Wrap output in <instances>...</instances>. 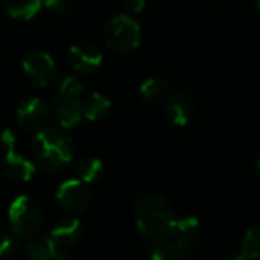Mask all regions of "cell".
Masks as SVG:
<instances>
[{"instance_id":"obj_1","label":"cell","mask_w":260,"mask_h":260,"mask_svg":"<svg viewBox=\"0 0 260 260\" xmlns=\"http://www.w3.org/2000/svg\"><path fill=\"white\" fill-rule=\"evenodd\" d=\"M32 155L35 165L47 174L64 171L73 158L70 137L55 126H47L35 133L32 140Z\"/></svg>"},{"instance_id":"obj_2","label":"cell","mask_w":260,"mask_h":260,"mask_svg":"<svg viewBox=\"0 0 260 260\" xmlns=\"http://www.w3.org/2000/svg\"><path fill=\"white\" fill-rule=\"evenodd\" d=\"M134 218L139 233L154 244L168 239L175 224L172 207L165 198L160 197L142 198L136 204Z\"/></svg>"},{"instance_id":"obj_3","label":"cell","mask_w":260,"mask_h":260,"mask_svg":"<svg viewBox=\"0 0 260 260\" xmlns=\"http://www.w3.org/2000/svg\"><path fill=\"white\" fill-rule=\"evenodd\" d=\"M8 221L11 232L18 239H27L34 236L43 222V210L40 203L29 195L17 197L9 206Z\"/></svg>"},{"instance_id":"obj_4","label":"cell","mask_w":260,"mask_h":260,"mask_svg":"<svg viewBox=\"0 0 260 260\" xmlns=\"http://www.w3.org/2000/svg\"><path fill=\"white\" fill-rule=\"evenodd\" d=\"M104 38L110 49L119 53H131L134 52L142 40L140 24L129 15L120 14L113 17L105 29Z\"/></svg>"},{"instance_id":"obj_5","label":"cell","mask_w":260,"mask_h":260,"mask_svg":"<svg viewBox=\"0 0 260 260\" xmlns=\"http://www.w3.org/2000/svg\"><path fill=\"white\" fill-rule=\"evenodd\" d=\"M0 146L3 149V171L5 174L18 183H26L35 172V165L24 154L18 151L17 137L14 131L3 129L0 134Z\"/></svg>"},{"instance_id":"obj_6","label":"cell","mask_w":260,"mask_h":260,"mask_svg":"<svg viewBox=\"0 0 260 260\" xmlns=\"http://www.w3.org/2000/svg\"><path fill=\"white\" fill-rule=\"evenodd\" d=\"M56 204L61 210L69 215H78L87 210L90 206L91 193L85 181L79 180H67L58 186L55 195Z\"/></svg>"},{"instance_id":"obj_7","label":"cell","mask_w":260,"mask_h":260,"mask_svg":"<svg viewBox=\"0 0 260 260\" xmlns=\"http://www.w3.org/2000/svg\"><path fill=\"white\" fill-rule=\"evenodd\" d=\"M23 72L30 84L47 87L56 78V66L53 58L44 50H32L23 59Z\"/></svg>"},{"instance_id":"obj_8","label":"cell","mask_w":260,"mask_h":260,"mask_svg":"<svg viewBox=\"0 0 260 260\" xmlns=\"http://www.w3.org/2000/svg\"><path fill=\"white\" fill-rule=\"evenodd\" d=\"M82 236V225L75 215L66 216L58 219L52 230H50V239L56 248L58 259H67L69 250L73 248Z\"/></svg>"},{"instance_id":"obj_9","label":"cell","mask_w":260,"mask_h":260,"mask_svg":"<svg viewBox=\"0 0 260 260\" xmlns=\"http://www.w3.org/2000/svg\"><path fill=\"white\" fill-rule=\"evenodd\" d=\"M50 114V108L40 98H27L20 102L17 108L18 125L30 133H38L44 128Z\"/></svg>"},{"instance_id":"obj_10","label":"cell","mask_w":260,"mask_h":260,"mask_svg":"<svg viewBox=\"0 0 260 260\" xmlns=\"http://www.w3.org/2000/svg\"><path fill=\"white\" fill-rule=\"evenodd\" d=\"M50 113L61 128H73L82 119V102L75 96L58 94L52 102Z\"/></svg>"},{"instance_id":"obj_11","label":"cell","mask_w":260,"mask_h":260,"mask_svg":"<svg viewBox=\"0 0 260 260\" xmlns=\"http://www.w3.org/2000/svg\"><path fill=\"white\" fill-rule=\"evenodd\" d=\"M165 107H166V114L169 120L177 126L187 125L195 111V104H193L192 96L183 90L171 91L168 98L165 99Z\"/></svg>"},{"instance_id":"obj_12","label":"cell","mask_w":260,"mask_h":260,"mask_svg":"<svg viewBox=\"0 0 260 260\" xmlns=\"http://www.w3.org/2000/svg\"><path fill=\"white\" fill-rule=\"evenodd\" d=\"M104 61L101 49L90 41H79L70 47V62L81 73H93Z\"/></svg>"},{"instance_id":"obj_13","label":"cell","mask_w":260,"mask_h":260,"mask_svg":"<svg viewBox=\"0 0 260 260\" xmlns=\"http://www.w3.org/2000/svg\"><path fill=\"white\" fill-rule=\"evenodd\" d=\"M169 238L175 239L181 245L192 250V247L200 238V221L193 216H184V218L175 219V224Z\"/></svg>"},{"instance_id":"obj_14","label":"cell","mask_w":260,"mask_h":260,"mask_svg":"<svg viewBox=\"0 0 260 260\" xmlns=\"http://www.w3.org/2000/svg\"><path fill=\"white\" fill-rule=\"evenodd\" d=\"M24 253L29 259L34 260L58 259V253L50 236H44V235L30 236L29 242L24 247Z\"/></svg>"},{"instance_id":"obj_15","label":"cell","mask_w":260,"mask_h":260,"mask_svg":"<svg viewBox=\"0 0 260 260\" xmlns=\"http://www.w3.org/2000/svg\"><path fill=\"white\" fill-rule=\"evenodd\" d=\"M43 6V0H3V8L12 20L34 18Z\"/></svg>"},{"instance_id":"obj_16","label":"cell","mask_w":260,"mask_h":260,"mask_svg":"<svg viewBox=\"0 0 260 260\" xmlns=\"http://www.w3.org/2000/svg\"><path fill=\"white\" fill-rule=\"evenodd\" d=\"M110 107H111V102L110 99L102 94V93H90L84 102H82V116L87 119V120H99L102 117H105L110 111Z\"/></svg>"},{"instance_id":"obj_17","label":"cell","mask_w":260,"mask_h":260,"mask_svg":"<svg viewBox=\"0 0 260 260\" xmlns=\"http://www.w3.org/2000/svg\"><path fill=\"white\" fill-rule=\"evenodd\" d=\"M190 253V248L181 245L172 238L155 242L151 256L155 260H183Z\"/></svg>"},{"instance_id":"obj_18","label":"cell","mask_w":260,"mask_h":260,"mask_svg":"<svg viewBox=\"0 0 260 260\" xmlns=\"http://www.w3.org/2000/svg\"><path fill=\"white\" fill-rule=\"evenodd\" d=\"M171 93L169 84L163 78H148L140 85V94L149 102H161Z\"/></svg>"},{"instance_id":"obj_19","label":"cell","mask_w":260,"mask_h":260,"mask_svg":"<svg viewBox=\"0 0 260 260\" xmlns=\"http://www.w3.org/2000/svg\"><path fill=\"white\" fill-rule=\"evenodd\" d=\"M260 257V225L250 229L241 244V251L236 259H257Z\"/></svg>"},{"instance_id":"obj_20","label":"cell","mask_w":260,"mask_h":260,"mask_svg":"<svg viewBox=\"0 0 260 260\" xmlns=\"http://www.w3.org/2000/svg\"><path fill=\"white\" fill-rule=\"evenodd\" d=\"M76 172L82 181L90 184V183H94L101 178V175L104 174V165L96 157H87V158L79 161Z\"/></svg>"},{"instance_id":"obj_21","label":"cell","mask_w":260,"mask_h":260,"mask_svg":"<svg viewBox=\"0 0 260 260\" xmlns=\"http://www.w3.org/2000/svg\"><path fill=\"white\" fill-rule=\"evenodd\" d=\"M58 88H59V94L78 98V96L84 91L85 85H84V82H82L79 78L67 75V76H64V78L59 81V87H58Z\"/></svg>"},{"instance_id":"obj_22","label":"cell","mask_w":260,"mask_h":260,"mask_svg":"<svg viewBox=\"0 0 260 260\" xmlns=\"http://www.w3.org/2000/svg\"><path fill=\"white\" fill-rule=\"evenodd\" d=\"M18 248V238L14 233H0V260L9 259Z\"/></svg>"},{"instance_id":"obj_23","label":"cell","mask_w":260,"mask_h":260,"mask_svg":"<svg viewBox=\"0 0 260 260\" xmlns=\"http://www.w3.org/2000/svg\"><path fill=\"white\" fill-rule=\"evenodd\" d=\"M43 6L56 15H64L72 9V0H43Z\"/></svg>"},{"instance_id":"obj_24","label":"cell","mask_w":260,"mask_h":260,"mask_svg":"<svg viewBox=\"0 0 260 260\" xmlns=\"http://www.w3.org/2000/svg\"><path fill=\"white\" fill-rule=\"evenodd\" d=\"M122 5L129 14L136 15V14H140L145 9L146 0H122Z\"/></svg>"},{"instance_id":"obj_25","label":"cell","mask_w":260,"mask_h":260,"mask_svg":"<svg viewBox=\"0 0 260 260\" xmlns=\"http://www.w3.org/2000/svg\"><path fill=\"white\" fill-rule=\"evenodd\" d=\"M256 174H257V177L260 178V158L256 161Z\"/></svg>"},{"instance_id":"obj_26","label":"cell","mask_w":260,"mask_h":260,"mask_svg":"<svg viewBox=\"0 0 260 260\" xmlns=\"http://www.w3.org/2000/svg\"><path fill=\"white\" fill-rule=\"evenodd\" d=\"M256 5H257V9L260 11V0H256Z\"/></svg>"}]
</instances>
